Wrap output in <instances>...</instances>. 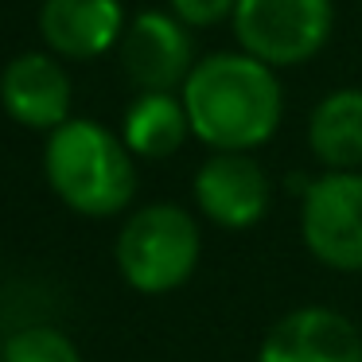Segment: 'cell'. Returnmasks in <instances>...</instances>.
Instances as JSON below:
<instances>
[{"label":"cell","mask_w":362,"mask_h":362,"mask_svg":"<svg viewBox=\"0 0 362 362\" xmlns=\"http://www.w3.org/2000/svg\"><path fill=\"white\" fill-rule=\"evenodd\" d=\"M0 105L16 125L35 133H55L71 121V78L63 63L43 51L16 55L0 74Z\"/></svg>","instance_id":"obj_9"},{"label":"cell","mask_w":362,"mask_h":362,"mask_svg":"<svg viewBox=\"0 0 362 362\" xmlns=\"http://www.w3.org/2000/svg\"><path fill=\"white\" fill-rule=\"evenodd\" d=\"M40 35L63 59H98L121 43L125 8L121 0H43Z\"/></svg>","instance_id":"obj_10"},{"label":"cell","mask_w":362,"mask_h":362,"mask_svg":"<svg viewBox=\"0 0 362 362\" xmlns=\"http://www.w3.org/2000/svg\"><path fill=\"white\" fill-rule=\"evenodd\" d=\"M238 0H172V16L187 28H214L222 20H234Z\"/></svg>","instance_id":"obj_14"},{"label":"cell","mask_w":362,"mask_h":362,"mask_svg":"<svg viewBox=\"0 0 362 362\" xmlns=\"http://www.w3.org/2000/svg\"><path fill=\"white\" fill-rule=\"evenodd\" d=\"M195 206L218 230H250L273 206V183L250 152H211L191 183Z\"/></svg>","instance_id":"obj_6"},{"label":"cell","mask_w":362,"mask_h":362,"mask_svg":"<svg viewBox=\"0 0 362 362\" xmlns=\"http://www.w3.org/2000/svg\"><path fill=\"white\" fill-rule=\"evenodd\" d=\"M121 66L141 94H175L195 71L191 28L172 12H141L121 35Z\"/></svg>","instance_id":"obj_7"},{"label":"cell","mask_w":362,"mask_h":362,"mask_svg":"<svg viewBox=\"0 0 362 362\" xmlns=\"http://www.w3.org/2000/svg\"><path fill=\"white\" fill-rule=\"evenodd\" d=\"M234 35L245 55L273 71L315 59L331 40L335 4L331 0H238Z\"/></svg>","instance_id":"obj_4"},{"label":"cell","mask_w":362,"mask_h":362,"mask_svg":"<svg viewBox=\"0 0 362 362\" xmlns=\"http://www.w3.org/2000/svg\"><path fill=\"white\" fill-rule=\"evenodd\" d=\"M308 148L327 172H362V90L343 86L320 98L308 117Z\"/></svg>","instance_id":"obj_11"},{"label":"cell","mask_w":362,"mask_h":362,"mask_svg":"<svg viewBox=\"0 0 362 362\" xmlns=\"http://www.w3.org/2000/svg\"><path fill=\"white\" fill-rule=\"evenodd\" d=\"M203 257L199 218L180 203L136 206L117 230L113 261L121 281L141 296H168L195 276Z\"/></svg>","instance_id":"obj_3"},{"label":"cell","mask_w":362,"mask_h":362,"mask_svg":"<svg viewBox=\"0 0 362 362\" xmlns=\"http://www.w3.org/2000/svg\"><path fill=\"white\" fill-rule=\"evenodd\" d=\"M191 136L211 152H253L269 144L284 117V94L273 66L245 51H218L195 63L180 90Z\"/></svg>","instance_id":"obj_1"},{"label":"cell","mask_w":362,"mask_h":362,"mask_svg":"<svg viewBox=\"0 0 362 362\" xmlns=\"http://www.w3.org/2000/svg\"><path fill=\"white\" fill-rule=\"evenodd\" d=\"M191 136V121L180 94H141L125 110L121 141L141 160H168Z\"/></svg>","instance_id":"obj_12"},{"label":"cell","mask_w":362,"mask_h":362,"mask_svg":"<svg viewBox=\"0 0 362 362\" xmlns=\"http://www.w3.org/2000/svg\"><path fill=\"white\" fill-rule=\"evenodd\" d=\"M257 362H362V335L335 308L304 304L265 331Z\"/></svg>","instance_id":"obj_8"},{"label":"cell","mask_w":362,"mask_h":362,"mask_svg":"<svg viewBox=\"0 0 362 362\" xmlns=\"http://www.w3.org/2000/svg\"><path fill=\"white\" fill-rule=\"evenodd\" d=\"M300 238L320 265L362 273V172H323L300 199Z\"/></svg>","instance_id":"obj_5"},{"label":"cell","mask_w":362,"mask_h":362,"mask_svg":"<svg viewBox=\"0 0 362 362\" xmlns=\"http://www.w3.org/2000/svg\"><path fill=\"white\" fill-rule=\"evenodd\" d=\"M43 175L59 203L86 218H113L136 195V164L113 129L90 117H71L47 133Z\"/></svg>","instance_id":"obj_2"},{"label":"cell","mask_w":362,"mask_h":362,"mask_svg":"<svg viewBox=\"0 0 362 362\" xmlns=\"http://www.w3.org/2000/svg\"><path fill=\"white\" fill-rule=\"evenodd\" d=\"M4 362H82V351L66 331L32 323L4 339Z\"/></svg>","instance_id":"obj_13"},{"label":"cell","mask_w":362,"mask_h":362,"mask_svg":"<svg viewBox=\"0 0 362 362\" xmlns=\"http://www.w3.org/2000/svg\"><path fill=\"white\" fill-rule=\"evenodd\" d=\"M0 362H4V343H0Z\"/></svg>","instance_id":"obj_15"}]
</instances>
